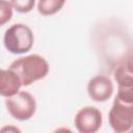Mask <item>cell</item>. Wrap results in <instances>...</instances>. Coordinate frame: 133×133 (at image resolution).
<instances>
[{
	"instance_id": "cell-14",
	"label": "cell",
	"mask_w": 133,
	"mask_h": 133,
	"mask_svg": "<svg viewBox=\"0 0 133 133\" xmlns=\"http://www.w3.org/2000/svg\"><path fill=\"white\" fill-rule=\"evenodd\" d=\"M131 132H133V129H132V131H131Z\"/></svg>"
},
{
	"instance_id": "cell-4",
	"label": "cell",
	"mask_w": 133,
	"mask_h": 133,
	"mask_svg": "<svg viewBox=\"0 0 133 133\" xmlns=\"http://www.w3.org/2000/svg\"><path fill=\"white\" fill-rule=\"evenodd\" d=\"M5 105L8 113L18 121L24 122L31 118L36 110L34 97L25 90H20L12 97L6 98Z\"/></svg>"
},
{
	"instance_id": "cell-3",
	"label": "cell",
	"mask_w": 133,
	"mask_h": 133,
	"mask_svg": "<svg viewBox=\"0 0 133 133\" xmlns=\"http://www.w3.org/2000/svg\"><path fill=\"white\" fill-rule=\"evenodd\" d=\"M108 121L114 132H131L133 129V103H126L115 97L108 113Z\"/></svg>"
},
{
	"instance_id": "cell-2",
	"label": "cell",
	"mask_w": 133,
	"mask_h": 133,
	"mask_svg": "<svg viewBox=\"0 0 133 133\" xmlns=\"http://www.w3.org/2000/svg\"><path fill=\"white\" fill-rule=\"evenodd\" d=\"M34 35L30 27L25 24H14L4 33L3 44L6 50L12 54H23L31 50Z\"/></svg>"
},
{
	"instance_id": "cell-8",
	"label": "cell",
	"mask_w": 133,
	"mask_h": 133,
	"mask_svg": "<svg viewBox=\"0 0 133 133\" xmlns=\"http://www.w3.org/2000/svg\"><path fill=\"white\" fill-rule=\"evenodd\" d=\"M23 86L21 78L19 75L12 71L10 68L7 70H1L0 74V94L4 98H9L15 96L20 91Z\"/></svg>"
},
{
	"instance_id": "cell-7",
	"label": "cell",
	"mask_w": 133,
	"mask_h": 133,
	"mask_svg": "<svg viewBox=\"0 0 133 133\" xmlns=\"http://www.w3.org/2000/svg\"><path fill=\"white\" fill-rule=\"evenodd\" d=\"M114 79L117 83L116 97L126 103H133V74L119 65L114 71Z\"/></svg>"
},
{
	"instance_id": "cell-12",
	"label": "cell",
	"mask_w": 133,
	"mask_h": 133,
	"mask_svg": "<svg viewBox=\"0 0 133 133\" xmlns=\"http://www.w3.org/2000/svg\"><path fill=\"white\" fill-rule=\"evenodd\" d=\"M123 65L125 66V69H126L128 72H130L131 74H133V53L128 56L126 62H125Z\"/></svg>"
},
{
	"instance_id": "cell-13",
	"label": "cell",
	"mask_w": 133,
	"mask_h": 133,
	"mask_svg": "<svg viewBox=\"0 0 133 133\" xmlns=\"http://www.w3.org/2000/svg\"><path fill=\"white\" fill-rule=\"evenodd\" d=\"M6 130H8V131H10V130H15L16 132H20V130H19L18 128H12V127H8V128H3V129H2V132L6 131Z\"/></svg>"
},
{
	"instance_id": "cell-9",
	"label": "cell",
	"mask_w": 133,
	"mask_h": 133,
	"mask_svg": "<svg viewBox=\"0 0 133 133\" xmlns=\"http://www.w3.org/2000/svg\"><path fill=\"white\" fill-rule=\"evenodd\" d=\"M66 0H38L37 10L43 16H52L58 12Z\"/></svg>"
},
{
	"instance_id": "cell-5",
	"label": "cell",
	"mask_w": 133,
	"mask_h": 133,
	"mask_svg": "<svg viewBox=\"0 0 133 133\" xmlns=\"http://www.w3.org/2000/svg\"><path fill=\"white\" fill-rule=\"evenodd\" d=\"M102 123V113L94 106H85L81 108L74 118L75 127L81 133H95L100 130Z\"/></svg>"
},
{
	"instance_id": "cell-10",
	"label": "cell",
	"mask_w": 133,
	"mask_h": 133,
	"mask_svg": "<svg viewBox=\"0 0 133 133\" xmlns=\"http://www.w3.org/2000/svg\"><path fill=\"white\" fill-rule=\"evenodd\" d=\"M12 4L10 1L0 0V25L3 26L5 23L9 22L12 17Z\"/></svg>"
},
{
	"instance_id": "cell-11",
	"label": "cell",
	"mask_w": 133,
	"mask_h": 133,
	"mask_svg": "<svg viewBox=\"0 0 133 133\" xmlns=\"http://www.w3.org/2000/svg\"><path fill=\"white\" fill-rule=\"evenodd\" d=\"M14 8L20 14H27L34 8L35 0H9Z\"/></svg>"
},
{
	"instance_id": "cell-6",
	"label": "cell",
	"mask_w": 133,
	"mask_h": 133,
	"mask_svg": "<svg viewBox=\"0 0 133 133\" xmlns=\"http://www.w3.org/2000/svg\"><path fill=\"white\" fill-rule=\"evenodd\" d=\"M87 94L95 102H105L109 100L113 94V83L107 76H95L88 81Z\"/></svg>"
},
{
	"instance_id": "cell-1",
	"label": "cell",
	"mask_w": 133,
	"mask_h": 133,
	"mask_svg": "<svg viewBox=\"0 0 133 133\" xmlns=\"http://www.w3.org/2000/svg\"><path fill=\"white\" fill-rule=\"evenodd\" d=\"M9 68L21 78L23 86H28L33 82L45 78L49 73V63L41 55L30 54L12 61Z\"/></svg>"
}]
</instances>
